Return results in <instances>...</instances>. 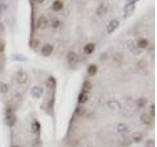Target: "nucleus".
Wrapping results in <instances>:
<instances>
[{"mask_svg":"<svg viewBox=\"0 0 157 147\" xmlns=\"http://www.w3.org/2000/svg\"><path fill=\"white\" fill-rule=\"evenodd\" d=\"M16 116L14 114V110L11 106L7 107L6 109V122L9 126H13L15 124H16Z\"/></svg>","mask_w":157,"mask_h":147,"instance_id":"nucleus-1","label":"nucleus"},{"mask_svg":"<svg viewBox=\"0 0 157 147\" xmlns=\"http://www.w3.org/2000/svg\"><path fill=\"white\" fill-rule=\"evenodd\" d=\"M78 60H79L78 55H77V53L74 52V51H70L67 54V61L71 66L76 65V64L78 63Z\"/></svg>","mask_w":157,"mask_h":147,"instance_id":"nucleus-2","label":"nucleus"},{"mask_svg":"<svg viewBox=\"0 0 157 147\" xmlns=\"http://www.w3.org/2000/svg\"><path fill=\"white\" fill-rule=\"evenodd\" d=\"M153 118L149 113H143L140 116V121L144 124H153Z\"/></svg>","mask_w":157,"mask_h":147,"instance_id":"nucleus-3","label":"nucleus"},{"mask_svg":"<svg viewBox=\"0 0 157 147\" xmlns=\"http://www.w3.org/2000/svg\"><path fill=\"white\" fill-rule=\"evenodd\" d=\"M48 23H49V21H48L47 18L45 16H40L39 19L37 20V28H41V30H45L46 26H48Z\"/></svg>","mask_w":157,"mask_h":147,"instance_id":"nucleus-4","label":"nucleus"},{"mask_svg":"<svg viewBox=\"0 0 157 147\" xmlns=\"http://www.w3.org/2000/svg\"><path fill=\"white\" fill-rule=\"evenodd\" d=\"M17 81L19 82L20 84H25L26 81H28V75L25 72H18L17 73Z\"/></svg>","mask_w":157,"mask_h":147,"instance_id":"nucleus-5","label":"nucleus"},{"mask_svg":"<svg viewBox=\"0 0 157 147\" xmlns=\"http://www.w3.org/2000/svg\"><path fill=\"white\" fill-rule=\"evenodd\" d=\"M53 50H54V47L51 44H45L43 46L42 49H41V53H42L43 56H50V55L53 53Z\"/></svg>","mask_w":157,"mask_h":147,"instance_id":"nucleus-6","label":"nucleus"},{"mask_svg":"<svg viewBox=\"0 0 157 147\" xmlns=\"http://www.w3.org/2000/svg\"><path fill=\"white\" fill-rule=\"evenodd\" d=\"M119 24H120V23H119L118 20H115V19L112 20V21L110 22V23L108 24V26H107V32L108 33H112L117 28H118Z\"/></svg>","mask_w":157,"mask_h":147,"instance_id":"nucleus-7","label":"nucleus"},{"mask_svg":"<svg viewBox=\"0 0 157 147\" xmlns=\"http://www.w3.org/2000/svg\"><path fill=\"white\" fill-rule=\"evenodd\" d=\"M134 3L131 2V3L127 4L125 9H124V13H125V17H129L134 13Z\"/></svg>","mask_w":157,"mask_h":147,"instance_id":"nucleus-8","label":"nucleus"},{"mask_svg":"<svg viewBox=\"0 0 157 147\" xmlns=\"http://www.w3.org/2000/svg\"><path fill=\"white\" fill-rule=\"evenodd\" d=\"M128 43V47H129L130 50L132 51L134 54H136V55H138L140 53V49L138 47V46L134 44V42L132 41V40H129L127 42Z\"/></svg>","mask_w":157,"mask_h":147,"instance_id":"nucleus-9","label":"nucleus"},{"mask_svg":"<svg viewBox=\"0 0 157 147\" xmlns=\"http://www.w3.org/2000/svg\"><path fill=\"white\" fill-rule=\"evenodd\" d=\"M32 95L35 98H39L42 94V88L41 87H38V86H34V87L32 88Z\"/></svg>","mask_w":157,"mask_h":147,"instance_id":"nucleus-10","label":"nucleus"},{"mask_svg":"<svg viewBox=\"0 0 157 147\" xmlns=\"http://www.w3.org/2000/svg\"><path fill=\"white\" fill-rule=\"evenodd\" d=\"M95 50V45H94V43H87V45H85V47H83V52L85 53V54H91L93 51Z\"/></svg>","mask_w":157,"mask_h":147,"instance_id":"nucleus-11","label":"nucleus"},{"mask_svg":"<svg viewBox=\"0 0 157 147\" xmlns=\"http://www.w3.org/2000/svg\"><path fill=\"white\" fill-rule=\"evenodd\" d=\"M91 87H92V84L90 81H85L83 84V88H81V92L83 93H85V94H87L88 92H89L90 90H91Z\"/></svg>","mask_w":157,"mask_h":147,"instance_id":"nucleus-12","label":"nucleus"},{"mask_svg":"<svg viewBox=\"0 0 157 147\" xmlns=\"http://www.w3.org/2000/svg\"><path fill=\"white\" fill-rule=\"evenodd\" d=\"M52 9L54 11H61L63 9V2L61 0H55L52 3Z\"/></svg>","mask_w":157,"mask_h":147,"instance_id":"nucleus-13","label":"nucleus"},{"mask_svg":"<svg viewBox=\"0 0 157 147\" xmlns=\"http://www.w3.org/2000/svg\"><path fill=\"white\" fill-rule=\"evenodd\" d=\"M97 73V66L94 65V64H91V65L88 66L87 68V74L89 75H91V77H93V75H95Z\"/></svg>","mask_w":157,"mask_h":147,"instance_id":"nucleus-14","label":"nucleus"},{"mask_svg":"<svg viewBox=\"0 0 157 147\" xmlns=\"http://www.w3.org/2000/svg\"><path fill=\"white\" fill-rule=\"evenodd\" d=\"M32 130L34 133H38L40 131V124L38 121H34L32 122Z\"/></svg>","mask_w":157,"mask_h":147,"instance_id":"nucleus-15","label":"nucleus"},{"mask_svg":"<svg viewBox=\"0 0 157 147\" xmlns=\"http://www.w3.org/2000/svg\"><path fill=\"white\" fill-rule=\"evenodd\" d=\"M147 67H148V64L145 60H140L138 62V68L140 69V71H145L147 70Z\"/></svg>","mask_w":157,"mask_h":147,"instance_id":"nucleus-16","label":"nucleus"},{"mask_svg":"<svg viewBox=\"0 0 157 147\" xmlns=\"http://www.w3.org/2000/svg\"><path fill=\"white\" fill-rule=\"evenodd\" d=\"M87 100H88L87 94H85V93H83V92H81V94L79 95V97H78V102H79V104H85V103H87Z\"/></svg>","mask_w":157,"mask_h":147,"instance_id":"nucleus-17","label":"nucleus"},{"mask_svg":"<svg viewBox=\"0 0 157 147\" xmlns=\"http://www.w3.org/2000/svg\"><path fill=\"white\" fill-rule=\"evenodd\" d=\"M136 46H138L140 49L146 48L147 46H148V40H147V39H144V38H141L138 41V45Z\"/></svg>","mask_w":157,"mask_h":147,"instance_id":"nucleus-18","label":"nucleus"},{"mask_svg":"<svg viewBox=\"0 0 157 147\" xmlns=\"http://www.w3.org/2000/svg\"><path fill=\"white\" fill-rule=\"evenodd\" d=\"M132 141H134V142H136V143H138V142H140L141 140H142L143 135L141 134V133H140V132H134V134H132Z\"/></svg>","mask_w":157,"mask_h":147,"instance_id":"nucleus-19","label":"nucleus"},{"mask_svg":"<svg viewBox=\"0 0 157 147\" xmlns=\"http://www.w3.org/2000/svg\"><path fill=\"white\" fill-rule=\"evenodd\" d=\"M75 114H76L78 117H83L85 115V107H78L75 111Z\"/></svg>","mask_w":157,"mask_h":147,"instance_id":"nucleus-20","label":"nucleus"},{"mask_svg":"<svg viewBox=\"0 0 157 147\" xmlns=\"http://www.w3.org/2000/svg\"><path fill=\"white\" fill-rule=\"evenodd\" d=\"M106 10H107V7L104 5V4H101V5H99L98 9H97V15H104L106 13Z\"/></svg>","mask_w":157,"mask_h":147,"instance_id":"nucleus-21","label":"nucleus"},{"mask_svg":"<svg viewBox=\"0 0 157 147\" xmlns=\"http://www.w3.org/2000/svg\"><path fill=\"white\" fill-rule=\"evenodd\" d=\"M117 130L119 131V132H127L128 131V126H125L124 124H119L118 126H117Z\"/></svg>","mask_w":157,"mask_h":147,"instance_id":"nucleus-22","label":"nucleus"},{"mask_svg":"<svg viewBox=\"0 0 157 147\" xmlns=\"http://www.w3.org/2000/svg\"><path fill=\"white\" fill-rule=\"evenodd\" d=\"M47 85L49 86L50 88H55L56 86V81H55L54 77H49V79L47 81Z\"/></svg>","mask_w":157,"mask_h":147,"instance_id":"nucleus-23","label":"nucleus"},{"mask_svg":"<svg viewBox=\"0 0 157 147\" xmlns=\"http://www.w3.org/2000/svg\"><path fill=\"white\" fill-rule=\"evenodd\" d=\"M146 99L145 98H140V99L138 100V107L140 108H142V107L145 106V104H146Z\"/></svg>","mask_w":157,"mask_h":147,"instance_id":"nucleus-24","label":"nucleus"},{"mask_svg":"<svg viewBox=\"0 0 157 147\" xmlns=\"http://www.w3.org/2000/svg\"><path fill=\"white\" fill-rule=\"evenodd\" d=\"M0 91H1L2 93H6L8 91V86L6 85L5 83H3V82L0 83Z\"/></svg>","mask_w":157,"mask_h":147,"instance_id":"nucleus-25","label":"nucleus"},{"mask_svg":"<svg viewBox=\"0 0 157 147\" xmlns=\"http://www.w3.org/2000/svg\"><path fill=\"white\" fill-rule=\"evenodd\" d=\"M113 60L116 63H121L123 61V56L121 54H116L113 58Z\"/></svg>","mask_w":157,"mask_h":147,"instance_id":"nucleus-26","label":"nucleus"},{"mask_svg":"<svg viewBox=\"0 0 157 147\" xmlns=\"http://www.w3.org/2000/svg\"><path fill=\"white\" fill-rule=\"evenodd\" d=\"M60 21L59 20H57V19H55V20H53L52 21V24H51V26H52V28H59V26H60Z\"/></svg>","mask_w":157,"mask_h":147,"instance_id":"nucleus-27","label":"nucleus"},{"mask_svg":"<svg viewBox=\"0 0 157 147\" xmlns=\"http://www.w3.org/2000/svg\"><path fill=\"white\" fill-rule=\"evenodd\" d=\"M39 44H40V41L37 40V39H34V40L32 41V43H30V46H32V48H36Z\"/></svg>","mask_w":157,"mask_h":147,"instance_id":"nucleus-28","label":"nucleus"},{"mask_svg":"<svg viewBox=\"0 0 157 147\" xmlns=\"http://www.w3.org/2000/svg\"><path fill=\"white\" fill-rule=\"evenodd\" d=\"M146 146L147 147H154L155 146V144H154V141L153 140H148L146 143Z\"/></svg>","mask_w":157,"mask_h":147,"instance_id":"nucleus-29","label":"nucleus"},{"mask_svg":"<svg viewBox=\"0 0 157 147\" xmlns=\"http://www.w3.org/2000/svg\"><path fill=\"white\" fill-rule=\"evenodd\" d=\"M150 110H151V113H149V114L151 115L152 117H154V115H155V107H154V105L151 106V109H150Z\"/></svg>","mask_w":157,"mask_h":147,"instance_id":"nucleus-30","label":"nucleus"},{"mask_svg":"<svg viewBox=\"0 0 157 147\" xmlns=\"http://www.w3.org/2000/svg\"><path fill=\"white\" fill-rule=\"evenodd\" d=\"M4 50H5V45H4V43H0V53H2Z\"/></svg>","mask_w":157,"mask_h":147,"instance_id":"nucleus-31","label":"nucleus"},{"mask_svg":"<svg viewBox=\"0 0 157 147\" xmlns=\"http://www.w3.org/2000/svg\"><path fill=\"white\" fill-rule=\"evenodd\" d=\"M35 1H37L38 3H42V2L44 1V0H35Z\"/></svg>","mask_w":157,"mask_h":147,"instance_id":"nucleus-32","label":"nucleus"},{"mask_svg":"<svg viewBox=\"0 0 157 147\" xmlns=\"http://www.w3.org/2000/svg\"><path fill=\"white\" fill-rule=\"evenodd\" d=\"M12 147H19V146H18V145H14V146H12Z\"/></svg>","mask_w":157,"mask_h":147,"instance_id":"nucleus-33","label":"nucleus"},{"mask_svg":"<svg viewBox=\"0 0 157 147\" xmlns=\"http://www.w3.org/2000/svg\"><path fill=\"white\" fill-rule=\"evenodd\" d=\"M134 1H138V0H134Z\"/></svg>","mask_w":157,"mask_h":147,"instance_id":"nucleus-34","label":"nucleus"}]
</instances>
